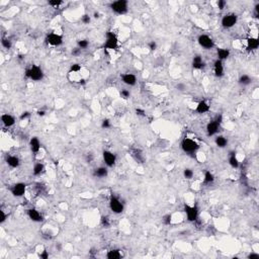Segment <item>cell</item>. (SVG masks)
<instances>
[{
	"label": "cell",
	"mask_w": 259,
	"mask_h": 259,
	"mask_svg": "<svg viewBox=\"0 0 259 259\" xmlns=\"http://www.w3.org/2000/svg\"><path fill=\"white\" fill-rule=\"evenodd\" d=\"M1 122L5 126L9 128V126H12L14 123H15V119H14L12 116H10V114H4L1 116Z\"/></svg>",
	"instance_id": "e0dca14e"
},
{
	"label": "cell",
	"mask_w": 259,
	"mask_h": 259,
	"mask_svg": "<svg viewBox=\"0 0 259 259\" xmlns=\"http://www.w3.org/2000/svg\"><path fill=\"white\" fill-rule=\"evenodd\" d=\"M85 83H86V82H85V80H84V79L79 80V84H80V85H84Z\"/></svg>",
	"instance_id": "db71d44e"
},
{
	"label": "cell",
	"mask_w": 259,
	"mask_h": 259,
	"mask_svg": "<svg viewBox=\"0 0 259 259\" xmlns=\"http://www.w3.org/2000/svg\"><path fill=\"white\" fill-rule=\"evenodd\" d=\"M177 88L179 89V90H184V89H185V85H184V84H181V83H179V84L177 85Z\"/></svg>",
	"instance_id": "816d5d0a"
},
{
	"label": "cell",
	"mask_w": 259,
	"mask_h": 259,
	"mask_svg": "<svg viewBox=\"0 0 259 259\" xmlns=\"http://www.w3.org/2000/svg\"><path fill=\"white\" fill-rule=\"evenodd\" d=\"M215 143L219 148H225V147L228 145V140H227V138L223 137V136H218L216 138Z\"/></svg>",
	"instance_id": "cb8c5ba5"
},
{
	"label": "cell",
	"mask_w": 259,
	"mask_h": 259,
	"mask_svg": "<svg viewBox=\"0 0 259 259\" xmlns=\"http://www.w3.org/2000/svg\"><path fill=\"white\" fill-rule=\"evenodd\" d=\"M106 257H107L108 259H120V257H122V254H120V250L113 249V250H110V251L107 252Z\"/></svg>",
	"instance_id": "4316f807"
},
{
	"label": "cell",
	"mask_w": 259,
	"mask_h": 259,
	"mask_svg": "<svg viewBox=\"0 0 259 259\" xmlns=\"http://www.w3.org/2000/svg\"><path fill=\"white\" fill-rule=\"evenodd\" d=\"M110 9L117 14H125L128 12V1L117 0L110 3Z\"/></svg>",
	"instance_id": "3957f363"
},
{
	"label": "cell",
	"mask_w": 259,
	"mask_h": 259,
	"mask_svg": "<svg viewBox=\"0 0 259 259\" xmlns=\"http://www.w3.org/2000/svg\"><path fill=\"white\" fill-rule=\"evenodd\" d=\"M46 114V111L45 110H41V109H40V110H38V116L39 117H44Z\"/></svg>",
	"instance_id": "f5cc1de1"
},
{
	"label": "cell",
	"mask_w": 259,
	"mask_h": 259,
	"mask_svg": "<svg viewBox=\"0 0 259 259\" xmlns=\"http://www.w3.org/2000/svg\"><path fill=\"white\" fill-rule=\"evenodd\" d=\"M248 258L249 259H258L259 254H257V253H251V254L248 255Z\"/></svg>",
	"instance_id": "7dc6e473"
},
{
	"label": "cell",
	"mask_w": 259,
	"mask_h": 259,
	"mask_svg": "<svg viewBox=\"0 0 259 259\" xmlns=\"http://www.w3.org/2000/svg\"><path fill=\"white\" fill-rule=\"evenodd\" d=\"M110 126H111V123H110V120H109L105 119V120H102V123H101V128L102 129H109Z\"/></svg>",
	"instance_id": "8d00e7d4"
},
{
	"label": "cell",
	"mask_w": 259,
	"mask_h": 259,
	"mask_svg": "<svg viewBox=\"0 0 259 259\" xmlns=\"http://www.w3.org/2000/svg\"><path fill=\"white\" fill-rule=\"evenodd\" d=\"M184 212H185L186 216H187V220L189 222H194L197 221V219L198 217V209L197 206H188L185 205L184 206Z\"/></svg>",
	"instance_id": "9c48e42d"
},
{
	"label": "cell",
	"mask_w": 259,
	"mask_h": 259,
	"mask_svg": "<svg viewBox=\"0 0 259 259\" xmlns=\"http://www.w3.org/2000/svg\"><path fill=\"white\" fill-rule=\"evenodd\" d=\"M6 163H7V165L9 166V167L16 168V167H18V166H19L21 161H19L18 157H16V156H8L6 158Z\"/></svg>",
	"instance_id": "ffe728a7"
},
{
	"label": "cell",
	"mask_w": 259,
	"mask_h": 259,
	"mask_svg": "<svg viewBox=\"0 0 259 259\" xmlns=\"http://www.w3.org/2000/svg\"><path fill=\"white\" fill-rule=\"evenodd\" d=\"M80 54H81V49L80 48H75L72 50V55L73 56H79Z\"/></svg>",
	"instance_id": "ee69618b"
},
{
	"label": "cell",
	"mask_w": 259,
	"mask_h": 259,
	"mask_svg": "<svg viewBox=\"0 0 259 259\" xmlns=\"http://www.w3.org/2000/svg\"><path fill=\"white\" fill-rule=\"evenodd\" d=\"M80 70H81V65H80V64L71 65V67H70V72H71V73H72V72H73V73H77V72H79Z\"/></svg>",
	"instance_id": "e575fe53"
},
{
	"label": "cell",
	"mask_w": 259,
	"mask_h": 259,
	"mask_svg": "<svg viewBox=\"0 0 259 259\" xmlns=\"http://www.w3.org/2000/svg\"><path fill=\"white\" fill-rule=\"evenodd\" d=\"M198 144L194 140L189 139V138H184L181 142V149L185 153H193L198 149Z\"/></svg>",
	"instance_id": "277c9868"
},
{
	"label": "cell",
	"mask_w": 259,
	"mask_h": 259,
	"mask_svg": "<svg viewBox=\"0 0 259 259\" xmlns=\"http://www.w3.org/2000/svg\"><path fill=\"white\" fill-rule=\"evenodd\" d=\"M183 176H184V178H186V179H191V178L193 177V171H192L191 169H189V168L184 169Z\"/></svg>",
	"instance_id": "4dcf8cb0"
},
{
	"label": "cell",
	"mask_w": 259,
	"mask_h": 259,
	"mask_svg": "<svg viewBox=\"0 0 259 259\" xmlns=\"http://www.w3.org/2000/svg\"><path fill=\"white\" fill-rule=\"evenodd\" d=\"M110 223H109V220L107 217H102L101 218V226L104 227V228H108Z\"/></svg>",
	"instance_id": "d590c367"
},
{
	"label": "cell",
	"mask_w": 259,
	"mask_h": 259,
	"mask_svg": "<svg viewBox=\"0 0 259 259\" xmlns=\"http://www.w3.org/2000/svg\"><path fill=\"white\" fill-rule=\"evenodd\" d=\"M48 4L52 7H58L61 4H63V1H61V0H51V1L48 2Z\"/></svg>",
	"instance_id": "836d02e7"
},
{
	"label": "cell",
	"mask_w": 259,
	"mask_h": 259,
	"mask_svg": "<svg viewBox=\"0 0 259 259\" xmlns=\"http://www.w3.org/2000/svg\"><path fill=\"white\" fill-rule=\"evenodd\" d=\"M229 164H230V166L233 168H238L239 167V161H238L237 158H236L234 152H231V153H230Z\"/></svg>",
	"instance_id": "484cf974"
},
{
	"label": "cell",
	"mask_w": 259,
	"mask_h": 259,
	"mask_svg": "<svg viewBox=\"0 0 259 259\" xmlns=\"http://www.w3.org/2000/svg\"><path fill=\"white\" fill-rule=\"evenodd\" d=\"M136 113H137V114L138 116H142V117H144L145 116V110H144V109H141V108H137L136 109Z\"/></svg>",
	"instance_id": "bcb514c9"
},
{
	"label": "cell",
	"mask_w": 259,
	"mask_h": 259,
	"mask_svg": "<svg viewBox=\"0 0 259 259\" xmlns=\"http://www.w3.org/2000/svg\"><path fill=\"white\" fill-rule=\"evenodd\" d=\"M209 108H211V106L209 105V103L205 101V100H201V101L197 103V107H195V111L198 114H206L209 110Z\"/></svg>",
	"instance_id": "ac0fdd59"
},
{
	"label": "cell",
	"mask_w": 259,
	"mask_h": 259,
	"mask_svg": "<svg viewBox=\"0 0 259 259\" xmlns=\"http://www.w3.org/2000/svg\"><path fill=\"white\" fill-rule=\"evenodd\" d=\"M47 43L53 47H58L63 44V38L62 36L57 34H50L47 37Z\"/></svg>",
	"instance_id": "7c38bea8"
},
{
	"label": "cell",
	"mask_w": 259,
	"mask_h": 259,
	"mask_svg": "<svg viewBox=\"0 0 259 259\" xmlns=\"http://www.w3.org/2000/svg\"><path fill=\"white\" fill-rule=\"evenodd\" d=\"M98 15H99V13L96 12V11H95V12H94V17H95V18H97V17H98Z\"/></svg>",
	"instance_id": "11a10c76"
},
{
	"label": "cell",
	"mask_w": 259,
	"mask_h": 259,
	"mask_svg": "<svg viewBox=\"0 0 259 259\" xmlns=\"http://www.w3.org/2000/svg\"><path fill=\"white\" fill-rule=\"evenodd\" d=\"M77 45H78V48H80L81 50L83 49H86L89 46V43L87 40H80V41L77 42Z\"/></svg>",
	"instance_id": "1f68e13d"
},
{
	"label": "cell",
	"mask_w": 259,
	"mask_h": 259,
	"mask_svg": "<svg viewBox=\"0 0 259 259\" xmlns=\"http://www.w3.org/2000/svg\"><path fill=\"white\" fill-rule=\"evenodd\" d=\"M205 183H212L215 181V176L211 171H206L205 173V178H203Z\"/></svg>",
	"instance_id": "f1b7e54d"
},
{
	"label": "cell",
	"mask_w": 259,
	"mask_h": 259,
	"mask_svg": "<svg viewBox=\"0 0 259 259\" xmlns=\"http://www.w3.org/2000/svg\"><path fill=\"white\" fill-rule=\"evenodd\" d=\"M81 21L84 24H90L91 18H90V16H89L88 14H84V15L81 17Z\"/></svg>",
	"instance_id": "f35d334b"
},
{
	"label": "cell",
	"mask_w": 259,
	"mask_h": 259,
	"mask_svg": "<svg viewBox=\"0 0 259 259\" xmlns=\"http://www.w3.org/2000/svg\"><path fill=\"white\" fill-rule=\"evenodd\" d=\"M205 67V62H203V58L200 56H194L192 59V68L197 69V70H200Z\"/></svg>",
	"instance_id": "d6986e66"
},
{
	"label": "cell",
	"mask_w": 259,
	"mask_h": 259,
	"mask_svg": "<svg viewBox=\"0 0 259 259\" xmlns=\"http://www.w3.org/2000/svg\"><path fill=\"white\" fill-rule=\"evenodd\" d=\"M132 155H133V157L135 158V159H136V161H138V162L142 163L143 161H144V158H143L142 155H141L140 151H135L134 154H132Z\"/></svg>",
	"instance_id": "d6a6232c"
},
{
	"label": "cell",
	"mask_w": 259,
	"mask_h": 259,
	"mask_svg": "<svg viewBox=\"0 0 259 259\" xmlns=\"http://www.w3.org/2000/svg\"><path fill=\"white\" fill-rule=\"evenodd\" d=\"M117 44H119V41H117V38L116 34H114L113 31H107L104 48L107 49V50H114V49L117 48Z\"/></svg>",
	"instance_id": "8992f818"
},
{
	"label": "cell",
	"mask_w": 259,
	"mask_h": 259,
	"mask_svg": "<svg viewBox=\"0 0 259 259\" xmlns=\"http://www.w3.org/2000/svg\"><path fill=\"white\" fill-rule=\"evenodd\" d=\"M258 7H259V5L257 4V5H256V6H255V10H254V17H256V18H257V17H258V15H259Z\"/></svg>",
	"instance_id": "f907efd6"
},
{
	"label": "cell",
	"mask_w": 259,
	"mask_h": 259,
	"mask_svg": "<svg viewBox=\"0 0 259 259\" xmlns=\"http://www.w3.org/2000/svg\"><path fill=\"white\" fill-rule=\"evenodd\" d=\"M217 55H218V59L221 60V61H224V60L228 59L230 56V51L228 49H218L217 51Z\"/></svg>",
	"instance_id": "7402d4cb"
},
{
	"label": "cell",
	"mask_w": 259,
	"mask_h": 259,
	"mask_svg": "<svg viewBox=\"0 0 259 259\" xmlns=\"http://www.w3.org/2000/svg\"><path fill=\"white\" fill-rule=\"evenodd\" d=\"M30 114L28 113V111H25V113H22V114H21L19 119H21V120H27V117H30Z\"/></svg>",
	"instance_id": "f6af8a7d"
},
{
	"label": "cell",
	"mask_w": 259,
	"mask_h": 259,
	"mask_svg": "<svg viewBox=\"0 0 259 259\" xmlns=\"http://www.w3.org/2000/svg\"><path fill=\"white\" fill-rule=\"evenodd\" d=\"M122 80L126 85H129V86H134L137 83L136 76L131 73H126V74H123V75H122Z\"/></svg>",
	"instance_id": "5bb4252c"
},
{
	"label": "cell",
	"mask_w": 259,
	"mask_h": 259,
	"mask_svg": "<svg viewBox=\"0 0 259 259\" xmlns=\"http://www.w3.org/2000/svg\"><path fill=\"white\" fill-rule=\"evenodd\" d=\"M25 189H27V185L24 182H18L12 185V187L10 188V191L12 193L13 197H21L25 193Z\"/></svg>",
	"instance_id": "30bf717a"
},
{
	"label": "cell",
	"mask_w": 259,
	"mask_h": 259,
	"mask_svg": "<svg viewBox=\"0 0 259 259\" xmlns=\"http://www.w3.org/2000/svg\"><path fill=\"white\" fill-rule=\"evenodd\" d=\"M163 223L165 225H170L171 223V215H166L165 217L163 218Z\"/></svg>",
	"instance_id": "60d3db41"
},
{
	"label": "cell",
	"mask_w": 259,
	"mask_h": 259,
	"mask_svg": "<svg viewBox=\"0 0 259 259\" xmlns=\"http://www.w3.org/2000/svg\"><path fill=\"white\" fill-rule=\"evenodd\" d=\"M259 47V41L256 38L247 39V49L248 50H256Z\"/></svg>",
	"instance_id": "603a6c76"
},
{
	"label": "cell",
	"mask_w": 259,
	"mask_h": 259,
	"mask_svg": "<svg viewBox=\"0 0 259 259\" xmlns=\"http://www.w3.org/2000/svg\"><path fill=\"white\" fill-rule=\"evenodd\" d=\"M45 170V166L43 163H37L34 164V169H33V173L34 176H39V175H41L43 172H44Z\"/></svg>",
	"instance_id": "d4e9b609"
},
{
	"label": "cell",
	"mask_w": 259,
	"mask_h": 259,
	"mask_svg": "<svg viewBox=\"0 0 259 259\" xmlns=\"http://www.w3.org/2000/svg\"><path fill=\"white\" fill-rule=\"evenodd\" d=\"M25 76L33 81H41L44 78V72H43L41 67L33 65L31 67L25 70Z\"/></svg>",
	"instance_id": "6da1fadb"
},
{
	"label": "cell",
	"mask_w": 259,
	"mask_h": 259,
	"mask_svg": "<svg viewBox=\"0 0 259 259\" xmlns=\"http://www.w3.org/2000/svg\"><path fill=\"white\" fill-rule=\"evenodd\" d=\"M198 44L201 48L206 49V50H211L215 47V43L213 41V39L211 37L206 36V34H200L197 39Z\"/></svg>",
	"instance_id": "52a82bcc"
},
{
	"label": "cell",
	"mask_w": 259,
	"mask_h": 259,
	"mask_svg": "<svg viewBox=\"0 0 259 259\" xmlns=\"http://www.w3.org/2000/svg\"><path fill=\"white\" fill-rule=\"evenodd\" d=\"M222 116L219 114L215 117V120H213L212 122H209L208 125H206V134L208 136H214L218 133L219 131V128H220V125L222 123Z\"/></svg>",
	"instance_id": "7a4b0ae2"
},
{
	"label": "cell",
	"mask_w": 259,
	"mask_h": 259,
	"mask_svg": "<svg viewBox=\"0 0 259 259\" xmlns=\"http://www.w3.org/2000/svg\"><path fill=\"white\" fill-rule=\"evenodd\" d=\"M1 45H2V47H3L4 49H7V50H9V49L12 47L11 41H10V40L6 39V38H2V40H1Z\"/></svg>",
	"instance_id": "f546056e"
},
{
	"label": "cell",
	"mask_w": 259,
	"mask_h": 259,
	"mask_svg": "<svg viewBox=\"0 0 259 259\" xmlns=\"http://www.w3.org/2000/svg\"><path fill=\"white\" fill-rule=\"evenodd\" d=\"M0 216H1V217H0V223L2 224V223H4L5 220H6V217H7V216H6V214L4 213L3 209H1V211H0Z\"/></svg>",
	"instance_id": "7bdbcfd3"
},
{
	"label": "cell",
	"mask_w": 259,
	"mask_h": 259,
	"mask_svg": "<svg viewBox=\"0 0 259 259\" xmlns=\"http://www.w3.org/2000/svg\"><path fill=\"white\" fill-rule=\"evenodd\" d=\"M109 208L114 214H122L123 212V203L116 197H111L109 200Z\"/></svg>",
	"instance_id": "ba28073f"
},
{
	"label": "cell",
	"mask_w": 259,
	"mask_h": 259,
	"mask_svg": "<svg viewBox=\"0 0 259 259\" xmlns=\"http://www.w3.org/2000/svg\"><path fill=\"white\" fill-rule=\"evenodd\" d=\"M108 174V171H107V168L106 167H98L96 169H94V172H93V175L95 177H98V178H103V177H106Z\"/></svg>",
	"instance_id": "44dd1931"
},
{
	"label": "cell",
	"mask_w": 259,
	"mask_h": 259,
	"mask_svg": "<svg viewBox=\"0 0 259 259\" xmlns=\"http://www.w3.org/2000/svg\"><path fill=\"white\" fill-rule=\"evenodd\" d=\"M40 256H41V258H43V259H48L49 258V253H48V251H46L45 250V251H43V253Z\"/></svg>",
	"instance_id": "681fc988"
},
{
	"label": "cell",
	"mask_w": 259,
	"mask_h": 259,
	"mask_svg": "<svg viewBox=\"0 0 259 259\" xmlns=\"http://www.w3.org/2000/svg\"><path fill=\"white\" fill-rule=\"evenodd\" d=\"M93 159H94L93 155H92V154H87V156H86V161H87V163L92 162V161H93Z\"/></svg>",
	"instance_id": "c3c4849f"
},
{
	"label": "cell",
	"mask_w": 259,
	"mask_h": 259,
	"mask_svg": "<svg viewBox=\"0 0 259 259\" xmlns=\"http://www.w3.org/2000/svg\"><path fill=\"white\" fill-rule=\"evenodd\" d=\"M102 157H103V161H104L105 165L108 166V167H113L114 164H116L117 156L113 153V152H110V151H103Z\"/></svg>",
	"instance_id": "8fae6325"
},
{
	"label": "cell",
	"mask_w": 259,
	"mask_h": 259,
	"mask_svg": "<svg viewBox=\"0 0 259 259\" xmlns=\"http://www.w3.org/2000/svg\"><path fill=\"white\" fill-rule=\"evenodd\" d=\"M214 72H215V75L217 77H222L224 75V65H223V61L221 60H216L215 63H214Z\"/></svg>",
	"instance_id": "9a60e30c"
},
{
	"label": "cell",
	"mask_w": 259,
	"mask_h": 259,
	"mask_svg": "<svg viewBox=\"0 0 259 259\" xmlns=\"http://www.w3.org/2000/svg\"><path fill=\"white\" fill-rule=\"evenodd\" d=\"M148 48H149V50L150 51H155L157 49V44H156V42H154V41H151V42H149V44H148Z\"/></svg>",
	"instance_id": "ab89813d"
},
{
	"label": "cell",
	"mask_w": 259,
	"mask_h": 259,
	"mask_svg": "<svg viewBox=\"0 0 259 259\" xmlns=\"http://www.w3.org/2000/svg\"><path fill=\"white\" fill-rule=\"evenodd\" d=\"M120 96H122L123 99H128L129 97L131 96V93H130V91L126 90V89H123V90L120 91Z\"/></svg>",
	"instance_id": "74e56055"
},
{
	"label": "cell",
	"mask_w": 259,
	"mask_h": 259,
	"mask_svg": "<svg viewBox=\"0 0 259 259\" xmlns=\"http://www.w3.org/2000/svg\"><path fill=\"white\" fill-rule=\"evenodd\" d=\"M226 5H227V2L225 0H219L218 1V7L220 8L221 10H223L224 8L226 7Z\"/></svg>",
	"instance_id": "b9f144b4"
},
{
	"label": "cell",
	"mask_w": 259,
	"mask_h": 259,
	"mask_svg": "<svg viewBox=\"0 0 259 259\" xmlns=\"http://www.w3.org/2000/svg\"><path fill=\"white\" fill-rule=\"evenodd\" d=\"M27 215L31 221L36 222V223H40V222H42L44 220V219H43V216L40 214L36 209H28L27 211Z\"/></svg>",
	"instance_id": "4fadbf2b"
},
{
	"label": "cell",
	"mask_w": 259,
	"mask_h": 259,
	"mask_svg": "<svg viewBox=\"0 0 259 259\" xmlns=\"http://www.w3.org/2000/svg\"><path fill=\"white\" fill-rule=\"evenodd\" d=\"M30 150L33 153L37 154L39 153V151L41 150V143H40V140L37 137H33L30 141Z\"/></svg>",
	"instance_id": "2e32d148"
},
{
	"label": "cell",
	"mask_w": 259,
	"mask_h": 259,
	"mask_svg": "<svg viewBox=\"0 0 259 259\" xmlns=\"http://www.w3.org/2000/svg\"><path fill=\"white\" fill-rule=\"evenodd\" d=\"M237 21H238V16L236 15L235 13H228L223 16L221 24L223 27L230 28V27H234V25L237 24Z\"/></svg>",
	"instance_id": "5b68a950"
},
{
	"label": "cell",
	"mask_w": 259,
	"mask_h": 259,
	"mask_svg": "<svg viewBox=\"0 0 259 259\" xmlns=\"http://www.w3.org/2000/svg\"><path fill=\"white\" fill-rule=\"evenodd\" d=\"M239 83H240L241 85L245 86V85H248L251 83V78H250V76L246 75V74H244V75H242L239 78Z\"/></svg>",
	"instance_id": "83f0119b"
}]
</instances>
